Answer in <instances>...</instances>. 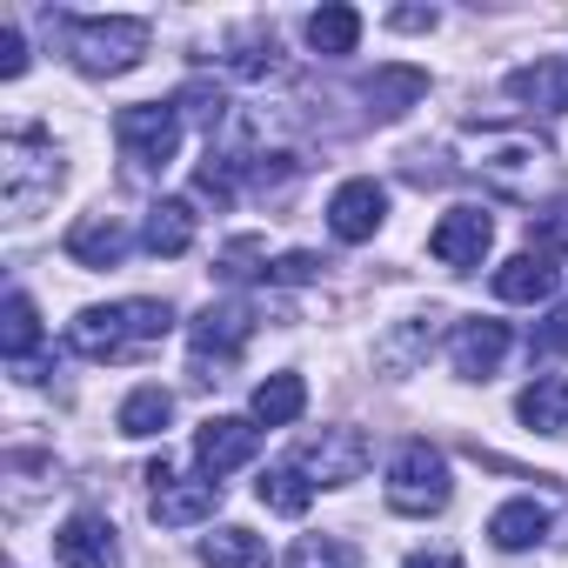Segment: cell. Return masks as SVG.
Listing matches in <instances>:
<instances>
[{
  "label": "cell",
  "instance_id": "cell-1",
  "mask_svg": "<svg viewBox=\"0 0 568 568\" xmlns=\"http://www.w3.org/2000/svg\"><path fill=\"white\" fill-rule=\"evenodd\" d=\"M168 322H174V308H168V302L81 308V315L68 322V348H74V355H88V362H114V355H128V348L161 342V335H168Z\"/></svg>",
  "mask_w": 568,
  "mask_h": 568
},
{
  "label": "cell",
  "instance_id": "cell-2",
  "mask_svg": "<svg viewBox=\"0 0 568 568\" xmlns=\"http://www.w3.org/2000/svg\"><path fill=\"white\" fill-rule=\"evenodd\" d=\"M141 54H148V21L141 14H81V21H68V61L94 81L141 68Z\"/></svg>",
  "mask_w": 568,
  "mask_h": 568
},
{
  "label": "cell",
  "instance_id": "cell-3",
  "mask_svg": "<svg viewBox=\"0 0 568 568\" xmlns=\"http://www.w3.org/2000/svg\"><path fill=\"white\" fill-rule=\"evenodd\" d=\"M54 187H61V154H54V141H48V134L21 128V134L0 141V201H8V214H14V221H28Z\"/></svg>",
  "mask_w": 568,
  "mask_h": 568
},
{
  "label": "cell",
  "instance_id": "cell-4",
  "mask_svg": "<svg viewBox=\"0 0 568 568\" xmlns=\"http://www.w3.org/2000/svg\"><path fill=\"white\" fill-rule=\"evenodd\" d=\"M448 495H455L448 455L428 448V442H402L395 462H388V508H395V515H442Z\"/></svg>",
  "mask_w": 568,
  "mask_h": 568
},
{
  "label": "cell",
  "instance_id": "cell-5",
  "mask_svg": "<svg viewBox=\"0 0 568 568\" xmlns=\"http://www.w3.org/2000/svg\"><path fill=\"white\" fill-rule=\"evenodd\" d=\"M114 141H121V154H128L141 174H154V168H168L174 148H181V108H174V101H134V108L114 114Z\"/></svg>",
  "mask_w": 568,
  "mask_h": 568
},
{
  "label": "cell",
  "instance_id": "cell-6",
  "mask_svg": "<svg viewBox=\"0 0 568 568\" xmlns=\"http://www.w3.org/2000/svg\"><path fill=\"white\" fill-rule=\"evenodd\" d=\"M368 435L362 428H322V435H308L302 448H295V468L315 481V488H348V481H362L368 475Z\"/></svg>",
  "mask_w": 568,
  "mask_h": 568
},
{
  "label": "cell",
  "instance_id": "cell-7",
  "mask_svg": "<svg viewBox=\"0 0 568 568\" xmlns=\"http://www.w3.org/2000/svg\"><path fill=\"white\" fill-rule=\"evenodd\" d=\"M247 335H254V308H247V302H207V308L194 315V328H187L194 368H201V375H207V368H227ZM207 382H214V375H207Z\"/></svg>",
  "mask_w": 568,
  "mask_h": 568
},
{
  "label": "cell",
  "instance_id": "cell-8",
  "mask_svg": "<svg viewBox=\"0 0 568 568\" xmlns=\"http://www.w3.org/2000/svg\"><path fill=\"white\" fill-rule=\"evenodd\" d=\"M488 247H495V214L488 207H448L428 234V254L455 274H475L488 261Z\"/></svg>",
  "mask_w": 568,
  "mask_h": 568
},
{
  "label": "cell",
  "instance_id": "cell-9",
  "mask_svg": "<svg viewBox=\"0 0 568 568\" xmlns=\"http://www.w3.org/2000/svg\"><path fill=\"white\" fill-rule=\"evenodd\" d=\"M382 221H388V187H382V181H342V187H335V201H328L335 241L362 247V241L382 234Z\"/></svg>",
  "mask_w": 568,
  "mask_h": 568
},
{
  "label": "cell",
  "instance_id": "cell-10",
  "mask_svg": "<svg viewBox=\"0 0 568 568\" xmlns=\"http://www.w3.org/2000/svg\"><path fill=\"white\" fill-rule=\"evenodd\" d=\"M254 448H261V428L241 422V415H214V422H201V435H194V462H201L207 481H221V475H234L241 462H254Z\"/></svg>",
  "mask_w": 568,
  "mask_h": 568
},
{
  "label": "cell",
  "instance_id": "cell-11",
  "mask_svg": "<svg viewBox=\"0 0 568 568\" xmlns=\"http://www.w3.org/2000/svg\"><path fill=\"white\" fill-rule=\"evenodd\" d=\"M448 362H455V375L462 382H488V375H501V362H508V322H462L455 328V342H448Z\"/></svg>",
  "mask_w": 568,
  "mask_h": 568
},
{
  "label": "cell",
  "instance_id": "cell-12",
  "mask_svg": "<svg viewBox=\"0 0 568 568\" xmlns=\"http://www.w3.org/2000/svg\"><path fill=\"white\" fill-rule=\"evenodd\" d=\"M54 561L61 568H121V541L101 515H68L54 528Z\"/></svg>",
  "mask_w": 568,
  "mask_h": 568
},
{
  "label": "cell",
  "instance_id": "cell-13",
  "mask_svg": "<svg viewBox=\"0 0 568 568\" xmlns=\"http://www.w3.org/2000/svg\"><path fill=\"white\" fill-rule=\"evenodd\" d=\"M508 101L535 108V114H568V61L561 54H535L508 74Z\"/></svg>",
  "mask_w": 568,
  "mask_h": 568
},
{
  "label": "cell",
  "instance_id": "cell-14",
  "mask_svg": "<svg viewBox=\"0 0 568 568\" xmlns=\"http://www.w3.org/2000/svg\"><path fill=\"white\" fill-rule=\"evenodd\" d=\"M362 101H368L375 121H402L408 108L428 101V74H422V68H402V61H395V68H375V74L362 81Z\"/></svg>",
  "mask_w": 568,
  "mask_h": 568
},
{
  "label": "cell",
  "instance_id": "cell-15",
  "mask_svg": "<svg viewBox=\"0 0 568 568\" xmlns=\"http://www.w3.org/2000/svg\"><path fill=\"white\" fill-rule=\"evenodd\" d=\"M221 508V481H207V475H194V481H161L154 488V521L161 528H194V521H207Z\"/></svg>",
  "mask_w": 568,
  "mask_h": 568
},
{
  "label": "cell",
  "instance_id": "cell-16",
  "mask_svg": "<svg viewBox=\"0 0 568 568\" xmlns=\"http://www.w3.org/2000/svg\"><path fill=\"white\" fill-rule=\"evenodd\" d=\"M121 254H128V227L114 214H81L68 227V261H81V267H121Z\"/></svg>",
  "mask_w": 568,
  "mask_h": 568
},
{
  "label": "cell",
  "instance_id": "cell-17",
  "mask_svg": "<svg viewBox=\"0 0 568 568\" xmlns=\"http://www.w3.org/2000/svg\"><path fill=\"white\" fill-rule=\"evenodd\" d=\"M302 408H308V382H302L295 368L267 375V382L254 388V402H247L254 428H288V422H302Z\"/></svg>",
  "mask_w": 568,
  "mask_h": 568
},
{
  "label": "cell",
  "instance_id": "cell-18",
  "mask_svg": "<svg viewBox=\"0 0 568 568\" xmlns=\"http://www.w3.org/2000/svg\"><path fill=\"white\" fill-rule=\"evenodd\" d=\"M541 535H548V508H541L535 495H515V501H501V508L488 515V541H495V548H508V555L535 548Z\"/></svg>",
  "mask_w": 568,
  "mask_h": 568
},
{
  "label": "cell",
  "instance_id": "cell-19",
  "mask_svg": "<svg viewBox=\"0 0 568 568\" xmlns=\"http://www.w3.org/2000/svg\"><path fill=\"white\" fill-rule=\"evenodd\" d=\"M515 415H521V428H535V435H568V382H561V375L528 382L521 402H515Z\"/></svg>",
  "mask_w": 568,
  "mask_h": 568
},
{
  "label": "cell",
  "instance_id": "cell-20",
  "mask_svg": "<svg viewBox=\"0 0 568 568\" xmlns=\"http://www.w3.org/2000/svg\"><path fill=\"white\" fill-rule=\"evenodd\" d=\"M495 295L501 302H548L555 295V267H548V254H515V261H501L495 267Z\"/></svg>",
  "mask_w": 568,
  "mask_h": 568
},
{
  "label": "cell",
  "instance_id": "cell-21",
  "mask_svg": "<svg viewBox=\"0 0 568 568\" xmlns=\"http://www.w3.org/2000/svg\"><path fill=\"white\" fill-rule=\"evenodd\" d=\"M141 247L148 254H168V261L187 254L194 247V207L187 201H154L148 207V227H141Z\"/></svg>",
  "mask_w": 568,
  "mask_h": 568
},
{
  "label": "cell",
  "instance_id": "cell-22",
  "mask_svg": "<svg viewBox=\"0 0 568 568\" xmlns=\"http://www.w3.org/2000/svg\"><path fill=\"white\" fill-rule=\"evenodd\" d=\"M168 422H174V395H168V388H154V382H148V388H134V395L121 402V415H114V428H121L128 442H148V435H161Z\"/></svg>",
  "mask_w": 568,
  "mask_h": 568
},
{
  "label": "cell",
  "instance_id": "cell-23",
  "mask_svg": "<svg viewBox=\"0 0 568 568\" xmlns=\"http://www.w3.org/2000/svg\"><path fill=\"white\" fill-rule=\"evenodd\" d=\"M308 48L328 54V61L355 54V48H362V14H355V8H322V14H308Z\"/></svg>",
  "mask_w": 568,
  "mask_h": 568
},
{
  "label": "cell",
  "instance_id": "cell-24",
  "mask_svg": "<svg viewBox=\"0 0 568 568\" xmlns=\"http://www.w3.org/2000/svg\"><path fill=\"white\" fill-rule=\"evenodd\" d=\"M201 561L207 568H267V541L254 528H214L201 541Z\"/></svg>",
  "mask_w": 568,
  "mask_h": 568
},
{
  "label": "cell",
  "instance_id": "cell-25",
  "mask_svg": "<svg viewBox=\"0 0 568 568\" xmlns=\"http://www.w3.org/2000/svg\"><path fill=\"white\" fill-rule=\"evenodd\" d=\"M308 501H315V481L295 462H281V468L261 475V508H274V515H308Z\"/></svg>",
  "mask_w": 568,
  "mask_h": 568
},
{
  "label": "cell",
  "instance_id": "cell-26",
  "mask_svg": "<svg viewBox=\"0 0 568 568\" xmlns=\"http://www.w3.org/2000/svg\"><path fill=\"white\" fill-rule=\"evenodd\" d=\"M34 342H41V315H34V302H28V295H8V315H0V355H8L14 368H28Z\"/></svg>",
  "mask_w": 568,
  "mask_h": 568
},
{
  "label": "cell",
  "instance_id": "cell-27",
  "mask_svg": "<svg viewBox=\"0 0 568 568\" xmlns=\"http://www.w3.org/2000/svg\"><path fill=\"white\" fill-rule=\"evenodd\" d=\"M288 568H362V548L342 535H302L288 548Z\"/></svg>",
  "mask_w": 568,
  "mask_h": 568
},
{
  "label": "cell",
  "instance_id": "cell-28",
  "mask_svg": "<svg viewBox=\"0 0 568 568\" xmlns=\"http://www.w3.org/2000/svg\"><path fill=\"white\" fill-rule=\"evenodd\" d=\"M274 261H267V241H254V234H241V241H227L221 254H214V274L221 281H254V274H267Z\"/></svg>",
  "mask_w": 568,
  "mask_h": 568
},
{
  "label": "cell",
  "instance_id": "cell-29",
  "mask_svg": "<svg viewBox=\"0 0 568 568\" xmlns=\"http://www.w3.org/2000/svg\"><path fill=\"white\" fill-rule=\"evenodd\" d=\"M241 154H214L207 148V161L194 168V194H214V201H234V181H241Z\"/></svg>",
  "mask_w": 568,
  "mask_h": 568
},
{
  "label": "cell",
  "instance_id": "cell-30",
  "mask_svg": "<svg viewBox=\"0 0 568 568\" xmlns=\"http://www.w3.org/2000/svg\"><path fill=\"white\" fill-rule=\"evenodd\" d=\"M428 342H435V328H428V322H408V328H395V342L382 348V362H388L395 375H408V368L428 355Z\"/></svg>",
  "mask_w": 568,
  "mask_h": 568
},
{
  "label": "cell",
  "instance_id": "cell-31",
  "mask_svg": "<svg viewBox=\"0 0 568 568\" xmlns=\"http://www.w3.org/2000/svg\"><path fill=\"white\" fill-rule=\"evenodd\" d=\"M528 234H535V247H541V254H568V201H555V207L528 214Z\"/></svg>",
  "mask_w": 568,
  "mask_h": 568
},
{
  "label": "cell",
  "instance_id": "cell-32",
  "mask_svg": "<svg viewBox=\"0 0 568 568\" xmlns=\"http://www.w3.org/2000/svg\"><path fill=\"white\" fill-rule=\"evenodd\" d=\"M528 355H541V362L568 355V308H548V315H541V328L528 335Z\"/></svg>",
  "mask_w": 568,
  "mask_h": 568
},
{
  "label": "cell",
  "instance_id": "cell-33",
  "mask_svg": "<svg viewBox=\"0 0 568 568\" xmlns=\"http://www.w3.org/2000/svg\"><path fill=\"white\" fill-rule=\"evenodd\" d=\"M174 108H181V114H194L201 128H221V114H227V101H221L214 88H181V94H174Z\"/></svg>",
  "mask_w": 568,
  "mask_h": 568
},
{
  "label": "cell",
  "instance_id": "cell-34",
  "mask_svg": "<svg viewBox=\"0 0 568 568\" xmlns=\"http://www.w3.org/2000/svg\"><path fill=\"white\" fill-rule=\"evenodd\" d=\"M227 68H234V74H247V81L274 74V34H267V41H247L241 54H227Z\"/></svg>",
  "mask_w": 568,
  "mask_h": 568
},
{
  "label": "cell",
  "instance_id": "cell-35",
  "mask_svg": "<svg viewBox=\"0 0 568 568\" xmlns=\"http://www.w3.org/2000/svg\"><path fill=\"white\" fill-rule=\"evenodd\" d=\"M28 74V41L21 28H0V81H21Z\"/></svg>",
  "mask_w": 568,
  "mask_h": 568
},
{
  "label": "cell",
  "instance_id": "cell-36",
  "mask_svg": "<svg viewBox=\"0 0 568 568\" xmlns=\"http://www.w3.org/2000/svg\"><path fill=\"white\" fill-rule=\"evenodd\" d=\"M315 274H322L315 254H281V261L267 267V281H315Z\"/></svg>",
  "mask_w": 568,
  "mask_h": 568
},
{
  "label": "cell",
  "instance_id": "cell-37",
  "mask_svg": "<svg viewBox=\"0 0 568 568\" xmlns=\"http://www.w3.org/2000/svg\"><path fill=\"white\" fill-rule=\"evenodd\" d=\"M435 21H442L435 8H395V14H388L395 34H435Z\"/></svg>",
  "mask_w": 568,
  "mask_h": 568
},
{
  "label": "cell",
  "instance_id": "cell-38",
  "mask_svg": "<svg viewBox=\"0 0 568 568\" xmlns=\"http://www.w3.org/2000/svg\"><path fill=\"white\" fill-rule=\"evenodd\" d=\"M402 568H462V555H455V548H422V555H408Z\"/></svg>",
  "mask_w": 568,
  "mask_h": 568
}]
</instances>
